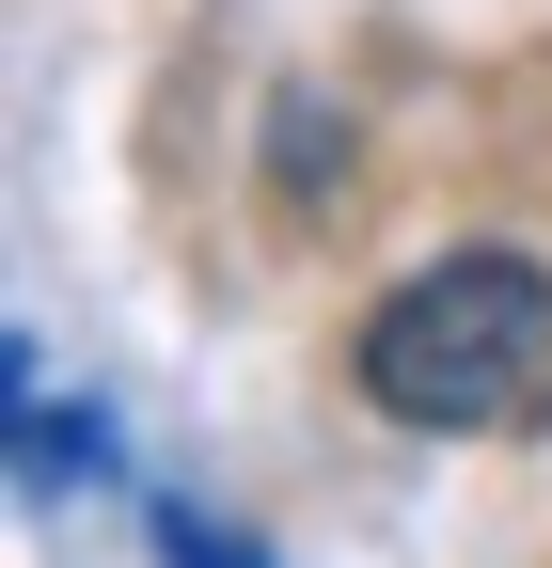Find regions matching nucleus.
<instances>
[{"label":"nucleus","instance_id":"obj_1","mask_svg":"<svg viewBox=\"0 0 552 568\" xmlns=\"http://www.w3.org/2000/svg\"><path fill=\"white\" fill-rule=\"evenodd\" d=\"M552 364V268L536 253H427L395 284V301H364V347L348 379L379 426H505Z\"/></svg>","mask_w":552,"mask_h":568},{"label":"nucleus","instance_id":"obj_2","mask_svg":"<svg viewBox=\"0 0 552 568\" xmlns=\"http://www.w3.org/2000/svg\"><path fill=\"white\" fill-rule=\"evenodd\" d=\"M159 552H174V568H268V552H253L237 521H205V506H190V489H174V506H159Z\"/></svg>","mask_w":552,"mask_h":568}]
</instances>
